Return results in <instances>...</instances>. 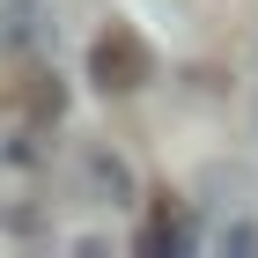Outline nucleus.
<instances>
[{"label": "nucleus", "mask_w": 258, "mask_h": 258, "mask_svg": "<svg viewBox=\"0 0 258 258\" xmlns=\"http://www.w3.org/2000/svg\"><path fill=\"white\" fill-rule=\"evenodd\" d=\"M89 81H96L103 96H133L155 81V52L140 37L133 22H103L96 37H89Z\"/></svg>", "instance_id": "3"}, {"label": "nucleus", "mask_w": 258, "mask_h": 258, "mask_svg": "<svg viewBox=\"0 0 258 258\" xmlns=\"http://www.w3.org/2000/svg\"><path fill=\"white\" fill-rule=\"evenodd\" d=\"M221 251H258V229H229V236H221Z\"/></svg>", "instance_id": "5"}, {"label": "nucleus", "mask_w": 258, "mask_h": 258, "mask_svg": "<svg viewBox=\"0 0 258 258\" xmlns=\"http://www.w3.org/2000/svg\"><path fill=\"white\" fill-rule=\"evenodd\" d=\"M0 118L15 133H52L67 118V81L52 74L44 59H15L0 67Z\"/></svg>", "instance_id": "2"}, {"label": "nucleus", "mask_w": 258, "mask_h": 258, "mask_svg": "<svg viewBox=\"0 0 258 258\" xmlns=\"http://www.w3.org/2000/svg\"><path fill=\"white\" fill-rule=\"evenodd\" d=\"M81 199H89V207H111V214H118V207H133V162L118 155V148H103V140H89V148H81Z\"/></svg>", "instance_id": "4"}, {"label": "nucleus", "mask_w": 258, "mask_h": 258, "mask_svg": "<svg viewBox=\"0 0 258 258\" xmlns=\"http://www.w3.org/2000/svg\"><path fill=\"white\" fill-rule=\"evenodd\" d=\"M0 229L8 236H52V177L30 148H0Z\"/></svg>", "instance_id": "1"}]
</instances>
